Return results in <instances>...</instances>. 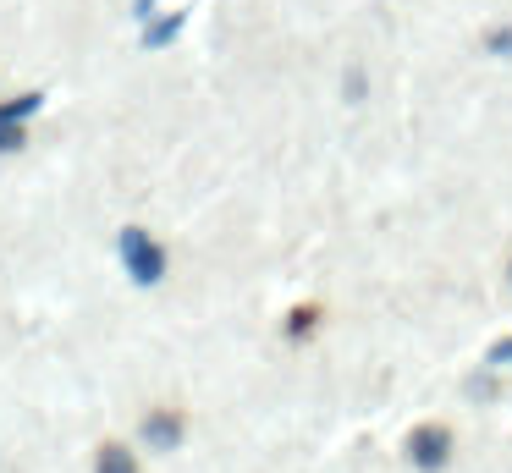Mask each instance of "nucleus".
<instances>
[{"label":"nucleus","instance_id":"nucleus-1","mask_svg":"<svg viewBox=\"0 0 512 473\" xmlns=\"http://www.w3.org/2000/svg\"><path fill=\"white\" fill-rule=\"evenodd\" d=\"M122 259H127V275H133L138 286H149V281L166 275V248H160L144 226H127L122 231Z\"/></svg>","mask_w":512,"mask_h":473},{"label":"nucleus","instance_id":"nucleus-2","mask_svg":"<svg viewBox=\"0 0 512 473\" xmlns=\"http://www.w3.org/2000/svg\"><path fill=\"white\" fill-rule=\"evenodd\" d=\"M408 457L419 462V468H446V457H452V429L446 424H424L408 435Z\"/></svg>","mask_w":512,"mask_h":473},{"label":"nucleus","instance_id":"nucleus-3","mask_svg":"<svg viewBox=\"0 0 512 473\" xmlns=\"http://www.w3.org/2000/svg\"><path fill=\"white\" fill-rule=\"evenodd\" d=\"M182 429H188V418H182L177 407H155V413L144 418V435L155 440V446H177Z\"/></svg>","mask_w":512,"mask_h":473},{"label":"nucleus","instance_id":"nucleus-4","mask_svg":"<svg viewBox=\"0 0 512 473\" xmlns=\"http://www.w3.org/2000/svg\"><path fill=\"white\" fill-rule=\"evenodd\" d=\"M94 468H100V473H138V462H133V451H127V446H111V440H105L100 457H94Z\"/></svg>","mask_w":512,"mask_h":473},{"label":"nucleus","instance_id":"nucleus-5","mask_svg":"<svg viewBox=\"0 0 512 473\" xmlns=\"http://www.w3.org/2000/svg\"><path fill=\"white\" fill-rule=\"evenodd\" d=\"M39 105H45V94H23V99H6V105H0V116H12V121H23V116H34Z\"/></svg>","mask_w":512,"mask_h":473},{"label":"nucleus","instance_id":"nucleus-6","mask_svg":"<svg viewBox=\"0 0 512 473\" xmlns=\"http://www.w3.org/2000/svg\"><path fill=\"white\" fill-rule=\"evenodd\" d=\"M6 149H23V121H12V116H0V154Z\"/></svg>","mask_w":512,"mask_h":473},{"label":"nucleus","instance_id":"nucleus-7","mask_svg":"<svg viewBox=\"0 0 512 473\" xmlns=\"http://www.w3.org/2000/svg\"><path fill=\"white\" fill-rule=\"evenodd\" d=\"M177 28H182V11H177V17H160V22H149V44H166V39H177Z\"/></svg>","mask_w":512,"mask_h":473},{"label":"nucleus","instance_id":"nucleus-8","mask_svg":"<svg viewBox=\"0 0 512 473\" xmlns=\"http://www.w3.org/2000/svg\"><path fill=\"white\" fill-rule=\"evenodd\" d=\"M490 50H496V55H512V28H496V33H490Z\"/></svg>","mask_w":512,"mask_h":473},{"label":"nucleus","instance_id":"nucleus-9","mask_svg":"<svg viewBox=\"0 0 512 473\" xmlns=\"http://www.w3.org/2000/svg\"><path fill=\"white\" fill-rule=\"evenodd\" d=\"M347 99H364V72H358V66L347 72Z\"/></svg>","mask_w":512,"mask_h":473},{"label":"nucleus","instance_id":"nucleus-10","mask_svg":"<svg viewBox=\"0 0 512 473\" xmlns=\"http://www.w3.org/2000/svg\"><path fill=\"white\" fill-rule=\"evenodd\" d=\"M490 363H512V336H507V341H496V347H490Z\"/></svg>","mask_w":512,"mask_h":473}]
</instances>
